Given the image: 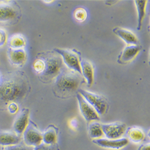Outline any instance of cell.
<instances>
[{"instance_id": "1", "label": "cell", "mask_w": 150, "mask_h": 150, "mask_svg": "<svg viewBox=\"0 0 150 150\" xmlns=\"http://www.w3.org/2000/svg\"><path fill=\"white\" fill-rule=\"evenodd\" d=\"M29 91V81L24 73L18 71L6 74L0 80V106L21 102Z\"/></svg>"}, {"instance_id": "2", "label": "cell", "mask_w": 150, "mask_h": 150, "mask_svg": "<svg viewBox=\"0 0 150 150\" xmlns=\"http://www.w3.org/2000/svg\"><path fill=\"white\" fill-rule=\"evenodd\" d=\"M85 81L79 73L62 67L55 77L53 85L54 95L61 98H67L77 94L80 85Z\"/></svg>"}, {"instance_id": "3", "label": "cell", "mask_w": 150, "mask_h": 150, "mask_svg": "<svg viewBox=\"0 0 150 150\" xmlns=\"http://www.w3.org/2000/svg\"><path fill=\"white\" fill-rule=\"evenodd\" d=\"M40 59L45 63V69L40 75L43 81L49 82L57 76L63 67V61L61 56L55 52H47L40 54Z\"/></svg>"}, {"instance_id": "4", "label": "cell", "mask_w": 150, "mask_h": 150, "mask_svg": "<svg viewBox=\"0 0 150 150\" xmlns=\"http://www.w3.org/2000/svg\"><path fill=\"white\" fill-rule=\"evenodd\" d=\"M78 93L95 109L98 115L105 114L107 111L108 109V103L107 100L103 96L81 88L79 89Z\"/></svg>"}, {"instance_id": "5", "label": "cell", "mask_w": 150, "mask_h": 150, "mask_svg": "<svg viewBox=\"0 0 150 150\" xmlns=\"http://www.w3.org/2000/svg\"><path fill=\"white\" fill-rule=\"evenodd\" d=\"M54 51L61 57L62 61L67 66V68L82 75L79 55L76 52L71 50L59 48H55Z\"/></svg>"}, {"instance_id": "6", "label": "cell", "mask_w": 150, "mask_h": 150, "mask_svg": "<svg viewBox=\"0 0 150 150\" xmlns=\"http://www.w3.org/2000/svg\"><path fill=\"white\" fill-rule=\"evenodd\" d=\"M22 135L23 143L29 146L34 148L42 143V133L32 121H29Z\"/></svg>"}, {"instance_id": "7", "label": "cell", "mask_w": 150, "mask_h": 150, "mask_svg": "<svg viewBox=\"0 0 150 150\" xmlns=\"http://www.w3.org/2000/svg\"><path fill=\"white\" fill-rule=\"evenodd\" d=\"M102 129L103 134L109 139L121 138L127 130L126 124L120 122L102 124Z\"/></svg>"}, {"instance_id": "8", "label": "cell", "mask_w": 150, "mask_h": 150, "mask_svg": "<svg viewBox=\"0 0 150 150\" xmlns=\"http://www.w3.org/2000/svg\"><path fill=\"white\" fill-rule=\"evenodd\" d=\"M76 98L78 99L81 114L87 122H90L95 121H97L100 120L99 115L95 109L78 93L76 94Z\"/></svg>"}, {"instance_id": "9", "label": "cell", "mask_w": 150, "mask_h": 150, "mask_svg": "<svg viewBox=\"0 0 150 150\" xmlns=\"http://www.w3.org/2000/svg\"><path fill=\"white\" fill-rule=\"evenodd\" d=\"M140 45H127L120 53L118 57L117 62L119 64H125L132 61L141 51Z\"/></svg>"}, {"instance_id": "10", "label": "cell", "mask_w": 150, "mask_h": 150, "mask_svg": "<svg viewBox=\"0 0 150 150\" xmlns=\"http://www.w3.org/2000/svg\"><path fill=\"white\" fill-rule=\"evenodd\" d=\"M29 115V109L27 108H23L16 118L13 123V129L14 132L18 135L21 136L25 130L26 129L30 121Z\"/></svg>"}, {"instance_id": "11", "label": "cell", "mask_w": 150, "mask_h": 150, "mask_svg": "<svg viewBox=\"0 0 150 150\" xmlns=\"http://www.w3.org/2000/svg\"><path fill=\"white\" fill-rule=\"evenodd\" d=\"M93 142L102 148L113 149H119L126 146L129 144L127 138H120L118 139H109L100 138L93 139Z\"/></svg>"}, {"instance_id": "12", "label": "cell", "mask_w": 150, "mask_h": 150, "mask_svg": "<svg viewBox=\"0 0 150 150\" xmlns=\"http://www.w3.org/2000/svg\"><path fill=\"white\" fill-rule=\"evenodd\" d=\"M8 58L11 64L15 66H23L27 60V53L23 49L8 48Z\"/></svg>"}, {"instance_id": "13", "label": "cell", "mask_w": 150, "mask_h": 150, "mask_svg": "<svg viewBox=\"0 0 150 150\" xmlns=\"http://www.w3.org/2000/svg\"><path fill=\"white\" fill-rule=\"evenodd\" d=\"M22 142L21 136L18 135L15 132H0V145L9 146L15 145Z\"/></svg>"}, {"instance_id": "14", "label": "cell", "mask_w": 150, "mask_h": 150, "mask_svg": "<svg viewBox=\"0 0 150 150\" xmlns=\"http://www.w3.org/2000/svg\"><path fill=\"white\" fill-rule=\"evenodd\" d=\"M112 31L127 45H137L138 43L137 37L129 30L122 28L115 27L112 30Z\"/></svg>"}, {"instance_id": "15", "label": "cell", "mask_w": 150, "mask_h": 150, "mask_svg": "<svg viewBox=\"0 0 150 150\" xmlns=\"http://www.w3.org/2000/svg\"><path fill=\"white\" fill-rule=\"evenodd\" d=\"M81 74L88 86H91L94 81V69L91 62L86 59L80 61Z\"/></svg>"}, {"instance_id": "16", "label": "cell", "mask_w": 150, "mask_h": 150, "mask_svg": "<svg viewBox=\"0 0 150 150\" xmlns=\"http://www.w3.org/2000/svg\"><path fill=\"white\" fill-rule=\"evenodd\" d=\"M18 15L17 10L8 4L0 5V22H8L16 18Z\"/></svg>"}, {"instance_id": "17", "label": "cell", "mask_w": 150, "mask_h": 150, "mask_svg": "<svg viewBox=\"0 0 150 150\" xmlns=\"http://www.w3.org/2000/svg\"><path fill=\"white\" fill-rule=\"evenodd\" d=\"M57 139V129L51 125L42 134V142L46 145H54Z\"/></svg>"}, {"instance_id": "18", "label": "cell", "mask_w": 150, "mask_h": 150, "mask_svg": "<svg viewBox=\"0 0 150 150\" xmlns=\"http://www.w3.org/2000/svg\"><path fill=\"white\" fill-rule=\"evenodd\" d=\"M127 131V134L129 139L134 143H140L145 138V134L142 130L139 127H129Z\"/></svg>"}, {"instance_id": "19", "label": "cell", "mask_w": 150, "mask_h": 150, "mask_svg": "<svg viewBox=\"0 0 150 150\" xmlns=\"http://www.w3.org/2000/svg\"><path fill=\"white\" fill-rule=\"evenodd\" d=\"M137 11V30H141L142 24L145 15V8L147 1H134Z\"/></svg>"}, {"instance_id": "20", "label": "cell", "mask_w": 150, "mask_h": 150, "mask_svg": "<svg viewBox=\"0 0 150 150\" xmlns=\"http://www.w3.org/2000/svg\"><path fill=\"white\" fill-rule=\"evenodd\" d=\"M88 133L93 139L101 138L103 135L102 124L96 121L90 122L88 126Z\"/></svg>"}, {"instance_id": "21", "label": "cell", "mask_w": 150, "mask_h": 150, "mask_svg": "<svg viewBox=\"0 0 150 150\" xmlns=\"http://www.w3.org/2000/svg\"><path fill=\"white\" fill-rule=\"evenodd\" d=\"M8 44L11 49H23L26 45V42L22 35L18 34L11 37Z\"/></svg>"}, {"instance_id": "22", "label": "cell", "mask_w": 150, "mask_h": 150, "mask_svg": "<svg viewBox=\"0 0 150 150\" xmlns=\"http://www.w3.org/2000/svg\"><path fill=\"white\" fill-rule=\"evenodd\" d=\"M74 17L78 22H83L86 19L87 12L82 7L77 8L74 11Z\"/></svg>"}, {"instance_id": "23", "label": "cell", "mask_w": 150, "mask_h": 150, "mask_svg": "<svg viewBox=\"0 0 150 150\" xmlns=\"http://www.w3.org/2000/svg\"><path fill=\"white\" fill-rule=\"evenodd\" d=\"M4 150H34V148L26 145L24 143L22 144L21 142L15 145L6 146L5 147Z\"/></svg>"}, {"instance_id": "24", "label": "cell", "mask_w": 150, "mask_h": 150, "mask_svg": "<svg viewBox=\"0 0 150 150\" xmlns=\"http://www.w3.org/2000/svg\"><path fill=\"white\" fill-rule=\"evenodd\" d=\"M33 68L36 73L41 74L43 73L45 69V63L44 61L42 59H37L35 60L33 64Z\"/></svg>"}, {"instance_id": "25", "label": "cell", "mask_w": 150, "mask_h": 150, "mask_svg": "<svg viewBox=\"0 0 150 150\" xmlns=\"http://www.w3.org/2000/svg\"><path fill=\"white\" fill-rule=\"evenodd\" d=\"M34 150H58L56 144L54 145H46L43 142L34 148Z\"/></svg>"}, {"instance_id": "26", "label": "cell", "mask_w": 150, "mask_h": 150, "mask_svg": "<svg viewBox=\"0 0 150 150\" xmlns=\"http://www.w3.org/2000/svg\"><path fill=\"white\" fill-rule=\"evenodd\" d=\"M7 109L10 114H15L19 110V106L18 103H11L7 105Z\"/></svg>"}, {"instance_id": "27", "label": "cell", "mask_w": 150, "mask_h": 150, "mask_svg": "<svg viewBox=\"0 0 150 150\" xmlns=\"http://www.w3.org/2000/svg\"><path fill=\"white\" fill-rule=\"evenodd\" d=\"M7 37L6 31L0 28V47L3 46L7 42Z\"/></svg>"}, {"instance_id": "28", "label": "cell", "mask_w": 150, "mask_h": 150, "mask_svg": "<svg viewBox=\"0 0 150 150\" xmlns=\"http://www.w3.org/2000/svg\"><path fill=\"white\" fill-rule=\"evenodd\" d=\"M70 126L73 129H76L78 127V121L76 118H73L70 120Z\"/></svg>"}, {"instance_id": "29", "label": "cell", "mask_w": 150, "mask_h": 150, "mask_svg": "<svg viewBox=\"0 0 150 150\" xmlns=\"http://www.w3.org/2000/svg\"><path fill=\"white\" fill-rule=\"evenodd\" d=\"M139 150H150L149 149V144H146L142 145Z\"/></svg>"}, {"instance_id": "30", "label": "cell", "mask_w": 150, "mask_h": 150, "mask_svg": "<svg viewBox=\"0 0 150 150\" xmlns=\"http://www.w3.org/2000/svg\"><path fill=\"white\" fill-rule=\"evenodd\" d=\"M43 2H45V3H51L53 2V1H44Z\"/></svg>"}, {"instance_id": "31", "label": "cell", "mask_w": 150, "mask_h": 150, "mask_svg": "<svg viewBox=\"0 0 150 150\" xmlns=\"http://www.w3.org/2000/svg\"><path fill=\"white\" fill-rule=\"evenodd\" d=\"M0 80H1V78H0Z\"/></svg>"}, {"instance_id": "32", "label": "cell", "mask_w": 150, "mask_h": 150, "mask_svg": "<svg viewBox=\"0 0 150 150\" xmlns=\"http://www.w3.org/2000/svg\"><path fill=\"white\" fill-rule=\"evenodd\" d=\"M0 150H1V149H0Z\"/></svg>"}]
</instances>
